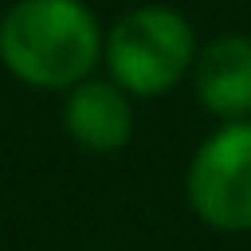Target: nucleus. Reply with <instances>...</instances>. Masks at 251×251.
I'll list each match as a JSON object with an SVG mask.
<instances>
[{"instance_id": "nucleus-1", "label": "nucleus", "mask_w": 251, "mask_h": 251, "mask_svg": "<svg viewBox=\"0 0 251 251\" xmlns=\"http://www.w3.org/2000/svg\"><path fill=\"white\" fill-rule=\"evenodd\" d=\"M106 27L86 0H12L0 12V67L27 90L63 94L102 71Z\"/></svg>"}, {"instance_id": "nucleus-2", "label": "nucleus", "mask_w": 251, "mask_h": 251, "mask_svg": "<svg viewBox=\"0 0 251 251\" xmlns=\"http://www.w3.org/2000/svg\"><path fill=\"white\" fill-rule=\"evenodd\" d=\"M200 35L192 20L173 4L126 8L106 27L102 71L133 98H161L192 75Z\"/></svg>"}, {"instance_id": "nucleus-3", "label": "nucleus", "mask_w": 251, "mask_h": 251, "mask_svg": "<svg viewBox=\"0 0 251 251\" xmlns=\"http://www.w3.org/2000/svg\"><path fill=\"white\" fill-rule=\"evenodd\" d=\"M184 196L212 231H251V118L220 122L184 169Z\"/></svg>"}, {"instance_id": "nucleus-4", "label": "nucleus", "mask_w": 251, "mask_h": 251, "mask_svg": "<svg viewBox=\"0 0 251 251\" xmlns=\"http://www.w3.org/2000/svg\"><path fill=\"white\" fill-rule=\"evenodd\" d=\"M133 94L106 71L63 90V133L86 153H122L137 133Z\"/></svg>"}, {"instance_id": "nucleus-5", "label": "nucleus", "mask_w": 251, "mask_h": 251, "mask_svg": "<svg viewBox=\"0 0 251 251\" xmlns=\"http://www.w3.org/2000/svg\"><path fill=\"white\" fill-rule=\"evenodd\" d=\"M188 82L200 110H208L212 118H251V35L224 31L200 43Z\"/></svg>"}]
</instances>
